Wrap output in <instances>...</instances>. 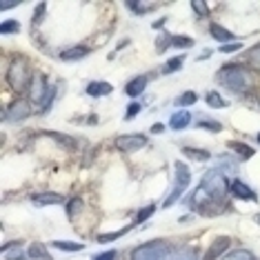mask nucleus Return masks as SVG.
Instances as JSON below:
<instances>
[{"instance_id":"f257e3e1","label":"nucleus","mask_w":260,"mask_h":260,"mask_svg":"<svg viewBox=\"0 0 260 260\" xmlns=\"http://www.w3.org/2000/svg\"><path fill=\"white\" fill-rule=\"evenodd\" d=\"M229 193V182L227 176L220 169H211L203 176V182L198 185V189L193 191L191 207H196L203 214H211V205H220Z\"/></svg>"},{"instance_id":"f03ea898","label":"nucleus","mask_w":260,"mask_h":260,"mask_svg":"<svg viewBox=\"0 0 260 260\" xmlns=\"http://www.w3.org/2000/svg\"><path fill=\"white\" fill-rule=\"evenodd\" d=\"M218 82L222 87H227V89L240 93V91H247L253 85V78L240 64H224L220 72H218Z\"/></svg>"},{"instance_id":"7ed1b4c3","label":"nucleus","mask_w":260,"mask_h":260,"mask_svg":"<svg viewBox=\"0 0 260 260\" xmlns=\"http://www.w3.org/2000/svg\"><path fill=\"white\" fill-rule=\"evenodd\" d=\"M189 185H191V171H189V167L182 160H176L174 162V189H171V193L165 198L162 207H171L176 200H180L182 193L189 189Z\"/></svg>"},{"instance_id":"20e7f679","label":"nucleus","mask_w":260,"mask_h":260,"mask_svg":"<svg viewBox=\"0 0 260 260\" xmlns=\"http://www.w3.org/2000/svg\"><path fill=\"white\" fill-rule=\"evenodd\" d=\"M31 78H34V74H31V69H29V62L25 58H16V60L11 62L9 72H7L9 87L16 91H20V89H25V87L31 85Z\"/></svg>"},{"instance_id":"39448f33","label":"nucleus","mask_w":260,"mask_h":260,"mask_svg":"<svg viewBox=\"0 0 260 260\" xmlns=\"http://www.w3.org/2000/svg\"><path fill=\"white\" fill-rule=\"evenodd\" d=\"M132 260H169V247L162 240H151L132 251Z\"/></svg>"},{"instance_id":"423d86ee","label":"nucleus","mask_w":260,"mask_h":260,"mask_svg":"<svg viewBox=\"0 0 260 260\" xmlns=\"http://www.w3.org/2000/svg\"><path fill=\"white\" fill-rule=\"evenodd\" d=\"M29 93H31V100L36 105H43L49 107V103L54 100V87L47 82V78L43 74H34L31 78V85H29Z\"/></svg>"},{"instance_id":"0eeeda50","label":"nucleus","mask_w":260,"mask_h":260,"mask_svg":"<svg viewBox=\"0 0 260 260\" xmlns=\"http://www.w3.org/2000/svg\"><path fill=\"white\" fill-rule=\"evenodd\" d=\"M145 145H147V136L143 134H125L116 140V147L125 153H134V151L143 149Z\"/></svg>"},{"instance_id":"6e6552de","label":"nucleus","mask_w":260,"mask_h":260,"mask_svg":"<svg viewBox=\"0 0 260 260\" xmlns=\"http://www.w3.org/2000/svg\"><path fill=\"white\" fill-rule=\"evenodd\" d=\"M29 116H31V107H29L25 100H16V103H11L5 109V122H20Z\"/></svg>"},{"instance_id":"1a4fd4ad","label":"nucleus","mask_w":260,"mask_h":260,"mask_svg":"<svg viewBox=\"0 0 260 260\" xmlns=\"http://www.w3.org/2000/svg\"><path fill=\"white\" fill-rule=\"evenodd\" d=\"M229 191H232V196L236 198H240V200H251V203H258V196H256V191L249 187V185H245L242 180H232V185H229Z\"/></svg>"},{"instance_id":"9d476101","label":"nucleus","mask_w":260,"mask_h":260,"mask_svg":"<svg viewBox=\"0 0 260 260\" xmlns=\"http://www.w3.org/2000/svg\"><path fill=\"white\" fill-rule=\"evenodd\" d=\"M232 247V238L229 236H218V238L211 242V247H209V253H207V260H216L220 253H224Z\"/></svg>"},{"instance_id":"9b49d317","label":"nucleus","mask_w":260,"mask_h":260,"mask_svg":"<svg viewBox=\"0 0 260 260\" xmlns=\"http://www.w3.org/2000/svg\"><path fill=\"white\" fill-rule=\"evenodd\" d=\"M147 82H149V76H136L134 80H129L127 82V87H125V93L127 96H132V98H136V96H140V93L145 91V87H147Z\"/></svg>"},{"instance_id":"f8f14e48","label":"nucleus","mask_w":260,"mask_h":260,"mask_svg":"<svg viewBox=\"0 0 260 260\" xmlns=\"http://www.w3.org/2000/svg\"><path fill=\"white\" fill-rule=\"evenodd\" d=\"M62 196L60 193H51V191H43V193H34L31 196V203L36 207H47V205H60L62 203Z\"/></svg>"},{"instance_id":"ddd939ff","label":"nucleus","mask_w":260,"mask_h":260,"mask_svg":"<svg viewBox=\"0 0 260 260\" xmlns=\"http://www.w3.org/2000/svg\"><path fill=\"white\" fill-rule=\"evenodd\" d=\"M189 122H191V114H189L187 109H182V111H176V114L169 118V127L174 129V132H180V129L189 127Z\"/></svg>"},{"instance_id":"4468645a","label":"nucleus","mask_w":260,"mask_h":260,"mask_svg":"<svg viewBox=\"0 0 260 260\" xmlns=\"http://www.w3.org/2000/svg\"><path fill=\"white\" fill-rule=\"evenodd\" d=\"M209 34L214 36L216 40H220L222 45H229V43H236V36L229 29H224L220 25H216V22H211V27H209Z\"/></svg>"},{"instance_id":"2eb2a0df","label":"nucleus","mask_w":260,"mask_h":260,"mask_svg":"<svg viewBox=\"0 0 260 260\" xmlns=\"http://www.w3.org/2000/svg\"><path fill=\"white\" fill-rule=\"evenodd\" d=\"M227 147H229L232 151L238 153L240 160H249V158L256 156V149H253V147L245 145V143H238V140H232V143H227Z\"/></svg>"},{"instance_id":"dca6fc26","label":"nucleus","mask_w":260,"mask_h":260,"mask_svg":"<svg viewBox=\"0 0 260 260\" xmlns=\"http://www.w3.org/2000/svg\"><path fill=\"white\" fill-rule=\"evenodd\" d=\"M114 91V87L109 85V82H100V80H93L87 85V93L93 98H100V96H109V93Z\"/></svg>"},{"instance_id":"f3484780","label":"nucleus","mask_w":260,"mask_h":260,"mask_svg":"<svg viewBox=\"0 0 260 260\" xmlns=\"http://www.w3.org/2000/svg\"><path fill=\"white\" fill-rule=\"evenodd\" d=\"M85 56H89V49H87V47H82V45L72 47V49H64V51H60V58H62V60H69V62H74V60H82Z\"/></svg>"},{"instance_id":"a211bd4d","label":"nucleus","mask_w":260,"mask_h":260,"mask_svg":"<svg viewBox=\"0 0 260 260\" xmlns=\"http://www.w3.org/2000/svg\"><path fill=\"white\" fill-rule=\"evenodd\" d=\"M27 256L34 258V260H51V253H49V249H47L43 242H34V245H29Z\"/></svg>"},{"instance_id":"6ab92c4d","label":"nucleus","mask_w":260,"mask_h":260,"mask_svg":"<svg viewBox=\"0 0 260 260\" xmlns=\"http://www.w3.org/2000/svg\"><path fill=\"white\" fill-rule=\"evenodd\" d=\"M51 247H56V249H60V251H69V253H78L85 249L82 242H69V240H54Z\"/></svg>"},{"instance_id":"aec40b11","label":"nucleus","mask_w":260,"mask_h":260,"mask_svg":"<svg viewBox=\"0 0 260 260\" xmlns=\"http://www.w3.org/2000/svg\"><path fill=\"white\" fill-rule=\"evenodd\" d=\"M82 209H85V203H82L80 198L69 200V203H67V218H69V220H76V218L80 216Z\"/></svg>"},{"instance_id":"412c9836","label":"nucleus","mask_w":260,"mask_h":260,"mask_svg":"<svg viewBox=\"0 0 260 260\" xmlns=\"http://www.w3.org/2000/svg\"><path fill=\"white\" fill-rule=\"evenodd\" d=\"M3 256L7 260H25L27 256L18 249V245H5L3 247Z\"/></svg>"},{"instance_id":"4be33fe9","label":"nucleus","mask_w":260,"mask_h":260,"mask_svg":"<svg viewBox=\"0 0 260 260\" xmlns=\"http://www.w3.org/2000/svg\"><path fill=\"white\" fill-rule=\"evenodd\" d=\"M182 153H185V156H189V158H196L198 162H207V160L211 158L209 151H205V149H191V147H185V149H182Z\"/></svg>"},{"instance_id":"5701e85b","label":"nucleus","mask_w":260,"mask_h":260,"mask_svg":"<svg viewBox=\"0 0 260 260\" xmlns=\"http://www.w3.org/2000/svg\"><path fill=\"white\" fill-rule=\"evenodd\" d=\"M205 100H207V105H209V107H214V109H222L224 105H227V103H224V98L218 91H207Z\"/></svg>"},{"instance_id":"b1692460","label":"nucleus","mask_w":260,"mask_h":260,"mask_svg":"<svg viewBox=\"0 0 260 260\" xmlns=\"http://www.w3.org/2000/svg\"><path fill=\"white\" fill-rule=\"evenodd\" d=\"M224 260H256L251 251L247 249H234V251H227L224 253Z\"/></svg>"},{"instance_id":"393cba45","label":"nucleus","mask_w":260,"mask_h":260,"mask_svg":"<svg viewBox=\"0 0 260 260\" xmlns=\"http://www.w3.org/2000/svg\"><path fill=\"white\" fill-rule=\"evenodd\" d=\"M20 31V22L18 20H3L0 22V34L9 36V34H18Z\"/></svg>"},{"instance_id":"a878e982","label":"nucleus","mask_w":260,"mask_h":260,"mask_svg":"<svg viewBox=\"0 0 260 260\" xmlns=\"http://www.w3.org/2000/svg\"><path fill=\"white\" fill-rule=\"evenodd\" d=\"M129 229H132V227H129V224H127V227H122V229H118V232H111V234H100L98 236V242H111V240H116V238H120V236H125L127 232H129Z\"/></svg>"},{"instance_id":"bb28decb","label":"nucleus","mask_w":260,"mask_h":260,"mask_svg":"<svg viewBox=\"0 0 260 260\" xmlns=\"http://www.w3.org/2000/svg\"><path fill=\"white\" fill-rule=\"evenodd\" d=\"M182 62H185V56L171 58V60H167V64H165L162 72H165V74H174V72H178V69L182 67Z\"/></svg>"},{"instance_id":"cd10ccee","label":"nucleus","mask_w":260,"mask_h":260,"mask_svg":"<svg viewBox=\"0 0 260 260\" xmlns=\"http://www.w3.org/2000/svg\"><path fill=\"white\" fill-rule=\"evenodd\" d=\"M127 7L134 11V14H145V11H149V9H153L156 7V3H127Z\"/></svg>"},{"instance_id":"c85d7f7f","label":"nucleus","mask_w":260,"mask_h":260,"mask_svg":"<svg viewBox=\"0 0 260 260\" xmlns=\"http://www.w3.org/2000/svg\"><path fill=\"white\" fill-rule=\"evenodd\" d=\"M191 11H196L198 18H207V16H209V7H207V3H203V0H193Z\"/></svg>"},{"instance_id":"c756f323","label":"nucleus","mask_w":260,"mask_h":260,"mask_svg":"<svg viewBox=\"0 0 260 260\" xmlns=\"http://www.w3.org/2000/svg\"><path fill=\"white\" fill-rule=\"evenodd\" d=\"M198 100V93L196 91H185L182 96L176 100V105H182V107H189V105H193Z\"/></svg>"},{"instance_id":"7c9ffc66","label":"nucleus","mask_w":260,"mask_h":260,"mask_svg":"<svg viewBox=\"0 0 260 260\" xmlns=\"http://www.w3.org/2000/svg\"><path fill=\"white\" fill-rule=\"evenodd\" d=\"M171 45L178 49H189V47H193V40L187 36H171Z\"/></svg>"},{"instance_id":"2f4dec72","label":"nucleus","mask_w":260,"mask_h":260,"mask_svg":"<svg viewBox=\"0 0 260 260\" xmlns=\"http://www.w3.org/2000/svg\"><path fill=\"white\" fill-rule=\"evenodd\" d=\"M153 211H156V205H147L145 209H140V211H138V216H136V222H145L147 218H151V216H153Z\"/></svg>"},{"instance_id":"473e14b6","label":"nucleus","mask_w":260,"mask_h":260,"mask_svg":"<svg viewBox=\"0 0 260 260\" xmlns=\"http://www.w3.org/2000/svg\"><path fill=\"white\" fill-rule=\"evenodd\" d=\"M198 127L209 129V132H214V134L222 132V125H220V122H218V120H200V122H198Z\"/></svg>"},{"instance_id":"72a5a7b5","label":"nucleus","mask_w":260,"mask_h":260,"mask_svg":"<svg viewBox=\"0 0 260 260\" xmlns=\"http://www.w3.org/2000/svg\"><path fill=\"white\" fill-rule=\"evenodd\" d=\"M249 64H251V67H256V69H260V45L251 49V54H249Z\"/></svg>"},{"instance_id":"f704fd0d","label":"nucleus","mask_w":260,"mask_h":260,"mask_svg":"<svg viewBox=\"0 0 260 260\" xmlns=\"http://www.w3.org/2000/svg\"><path fill=\"white\" fill-rule=\"evenodd\" d=\"M140 109H143V105H140V103H132V105H129V109H127V120H132V118H136V116H138L140 114Z\"/></svg>"},{"instance_id":"c9c22d12","label":"nucleus","mask_w":260,"mask_h":260,"mask_svg":"<svg viewBox=\"0 0 260 260\" xmlns=\"http://www.w3.org/2000/svg\"><path fill=\"white\" fill-rule=\"evenodd\" d=\"M174 260H198V256H196V251L185 249V251H178V253H176Z\"/></svg>"},{"instance_id":"e433bc0d","label":"nucleus","mask_w":260,"mask_h":260,"mask_svg":"<svg viewBox=\"0 0 260 260\" xmlns=\"http://www.w3.org/2000/svg\"><path fill=\"white\" fill-rule=\"evenodd\" d=\"M238 49H240V43H229V45H222L220 47L222 54H234V51H238Z\"/></svg>"},{"instance_id":"4c0bfd02","label":"nucleus","mask_w":260,"mask_h":260,"mask_svg":"<svg viewBox=\"0 0 260 260\" xmlns=\"http://www.w3.org/2000/svg\"><path fill=\"white\" fill-rule=\"evenodd\" d=\"M45 9H47V5H45V3H40V5H38V14H36V18H34V25L43 22V18H45Z\"/></svg>"},{"instance_id":"58836bf2","label":"nucleus","mask_w":260,"mask_h":260,"mask_svg":"<svg viewBox=\"0 0 260 260\" xmlns=\"http://www.w3.org/2000/svg\"><path fill=\"white\" fill-rule=\"evenodd\" d=\"M114 258H116V251L109 249V251H105V253H100V256H96L93 260H114Z\"/></svg>"},{"instance_id":"ea45409f","label":"nucleus","mask_w":260,"mask_h":260,"mask_svg":"<svg viewBox=\"0 0 260 260\" xmlns=\"http://www.w3.org/2000/svg\"><path fill=\"white\" fill-rule=\"evenodd\" d=\"M16 5H20V3H7V0H3V3H0V9H9V7H16Z\"/></svg>"},{"instance_id":"a19ab883","label":"nucleus","mask_w":260,"mask_h":260,"mask_svg":"<svg viewBox=\"0 0 260 260\" xmlns=\"http://www.w3.org/2000/svg\"><path fill=\"white\" fill-rule=\"evenodd\" d=\"M151 132H153V134H160V132H165V127H162V125H153Z\"/></svg>"},{"instance_id":"79ce46f5","label":"nucleus","mask_w":260,"mask_h":260,"mask_svg":"<svg viewBox=\"0 0 260 260\" xmlns=\"http://www.w3.org/2000/svg\"><path fill=\"white\" fill-rule=\"evenodd\" d=\"M89 125H98V118L96 116H89Z\"/></svg>"},{"instance_id":"37998d69","label":"nucleus","mask_w":260,"mask_h":260,"mask_svg":"<svg viewBox=\"0 0 260 260\" xmlns=\"http://www.w3.org/2000/svg\"><path fill=\"white\" fill-rule=\"evenodd\" d=\"M253 220H256V224H260V214H258L256 218H253Z\"/></svg>"},{"instance_id":"c03bdc74","label":"nucleus","mask_w":260,"mask_h":260,"mask_svg":"<svg viewBox=\"0 0 260 260\" xmlns=\"http://www.w3.org/2000/svg\"><path fill=\"white\" fill-rule=\"evenodd\" d=\"M258 143H260V134H258Z\"/></svg>"}]
</instances>
